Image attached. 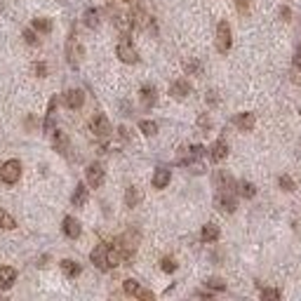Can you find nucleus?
<instances>
[{
    "instance_id": "obj_1",
    "label": "nucleus",
    "mask_w": 301,
    "mask_h": 301,
    "mask_svg": "<svg viewBox=\"0 0 301 301\" xmlns=\"http://www.w3.org/2000/svg\"><path fill=\"white\" fill-rule=\"evenodd\" d=\"M90 259H92V264L97 266L99 270H111L123 261V252H120L116 245L111 247V245H106V242H101V245H97L92 250Z\"/></svg>"
},
{
    "instance_id": "obj_2",
    "label": "nucleus",
    "mask_w": 301,
    "mask_h": 301,
    "mask_svg": "<svg viewBox=\"0 0 301 301\" xmlns=\"http://www.w3.org/2000/svg\"><path fill=\"white\" fill-rule=\"evenodd\" d=\"M116 54L123 64H136L139 62V52H136V47L132 45V40H127V36H123V40L118 43Z\"/></svg>"
},
{
    "instance_id": "obj_3",
    "label": "nucleus",
    "mask_w": 301,
    "mask_h": 301,
    "mask_svg": "<svg viewBox=\"0 0 301 301\" xmlns=\"http://www.w3.org/2000/svg\"><path fill=\"white\" fill-rule=\"evenodd\" d=\"M231 45H233L231 26H228V21H219V26H216V49H219L222 54H226L228 49H231Z\"/></svg>"
},
{
    "instance_id": "obj_4",
    "label": "nucleus",
    "mask_w": 301,
    "mask_h": 301,
    "mask_svg": "<svg viewBox=\"0 0 301 301\" xmlns=\"http://www.w3.org/2000/svg\"><path fill=\"white\" fill-rule=\"evenodd\" d=\"M19 177H21V162L19 160H7L5 165L0 167V179L5 184H17Z\"/></svg>"
},
{
    "instance_id": "obj_5",
    "label": "nucleus",
    "mask_w": 301,
    "mask_h": 301,
    "mask_svg": "<svg viewBox=\"0 0 301 301\" xmlns=\"http://www.w3.org/2000/svg\"><path fill=\"white\" fill-rule=\"evenodd\" d=\"M90 127H92V132H94V136H97V139H108V136H111V132H113L111 123H108V118H106L104 113H97V116L92 118Z\"/></svg>"
},
{
    "instance_id": "obj_6",
    "label": "nucleus",
    "mask_w": 301,
    "mask_h": 301,
    "mask_svg": "<svg viewBox=\"0 0 301 301\" xmlns=\"http://www.w3.org/2000/svg\"><path fill=\"white\" fill-rule=\"evenodd\" d=\"M214 184H216V188H219V193H238V181L228 172H216Z\"/></svg>"
},
{
    "instance_id": "obj_7",
    "label": "nucleus",
    "mask_w": 301,
    "mask_h": 301,
    "mask_svg": "<svg viewBox=\"0 0 301 301\" xmlns=\"http://www.w3.org/2000/svg\"><path fill=\"white\" fill-rule=\"evenodd\" d=\"M104 167L99 165V162H92V165H87L85 170V179H87V186H92V188H99V186L104 184Z\"/></svg>"
},
{
    "instance_id": "obj_8",
    "label": "nucleus",
    "mask_w": 301,
    "mask_h": 301,
    "mask_svg": "<svg viewBox=\"0 0 301 301\" xmlns=\"http://www.w3.org/2000/svg\"><path fill=\"white\" fill-rule=\"evenodd\" d=\"M123 289H125V294H129V296H136V299L153 301V292L144 289L142 285L136 283V280H125V283H123Z\"/></svg>"
},
{
    "instance_id": "obj_9",
    "label": "nucleus",
    "mask_w": 301,
    "mask_h": 301,
    "mask_svg": "<svg viewBox=\"0 0 301 301\" xmlns=\"http://www.w3.org/2000/svg\"><path fill=\"white\" fill-rule=\"evenodd\" d=\"M214 205H216V209H222L224 214H233L235 212V193H219L216 196V200H214Z\"/></svg>"
},
{
    "instance_id": "obj_10",
    "label": "nucleus",
    "mask_w": 301,
    "mask_h": 301,
    "mask_svg": "<svg viewBox=\"0 0 301 301\" xmlns=\"http://www.w3.org/2000/svg\"><path fill=\"white\" fill-rule=\"evenodd\" d=\"M66 57H68V62H71V66H78V64H80L83 47H80V43H78V38H75V36L68 38V43H66Z\"/></svg>"
},
{
    "instance_id": "obj_11",
    "label": "nucleus",
    "mask_w": 301,
    "mask_h": 301,
    "mask_svg": "<svg viewBox=\"0 0 301 301\" xmlns=\"http://www.w3.org/2000/svg\"><path fill=\"white\" fill-rule=\"evenodd\" d=\"M113 24H116V29L123 33V36H129V31L134 29V19H132V14L116 12V17H113Z\"/></svg>"
},
{
    "instance_id": "obj_12",
    "label": "nucleus",
    "mask_w": 301,
    "mask_h": 301,
    "mask_svg": "<svg viewBox=\"0 0 301 301\" xmlns=\"http://www.w3.org/2000/svg\"><path fill=\"white\" fill-rule=\"evenodd\" d=\"M62 231H64V235H66V238H71V240L80 238V233H83L80 222L75 219V216H66V219H64V222H62Z\"/></svg>"
},
{
    "instance_id": "obj_13",
    "label": "nucleus",
    "mask_w": 301,
    "mask_h": 301,
    "mask_svg": "<svg viewBox=\"0 0 301 301\" xmlns=\"http://www.w3.org/2000/svg\"><path fill=\"white\" fill-rule=\"evenodd\" d=\"M64 104H66L68 108H80V106L85 104V92H83V90H68V92L64 94Z\"/></svg>"
},
{
    "instance_id": "obj_14",
    "label": "nucleus",
    "mask_w": 301,
    "mask_h": 301,
    "mask_svg": "<svg viewBox=\"0 0 301 301\" xmlns=\"http://www.w3.org/2000/svg\"><path fill=\"white\" fill-rule=\"evenodd\" d=\"M14 283H17V270L12 266H0V287L10 289Z\"/></svg>"
},
{
    "instance_id": "obj_15",
    "label": "nucleus",
    "mask_w": 301,
    "mask_h": 301,
    "mask_svg": "<svg viewBox=\"0 0 301 301\" xmlns=\"http://www.w3.org/2000/svg\"><path fill=\"white\" fill-rule=\"evenodd\" d=\"M233 123L238 125V129H242V132H252L254 125H257V116H254V113H240V116H235Z\"/></svg>"
},
{
    "instance_id": "obj_16",
    "label": "nucleus",
    "mask_w": 301,
    "mask_h": 301,
    "mask_svg": "<svg viewBox=\"0 0 301 301\" xmlns=\"http://www.w3.org/2000/svg\"><path fill=\"white\" fill-rule=\"evenodd\" d=\"M226 155H228V144L224 142V139L212 144V148H209V158H212V162H222Z\"/></svg>"
},
{
    "instance_id": "obj_17",
    "label": "nucleus",
    "mask_w": 301,
    "mask_h": 301,
    "mask_svg": "<svg viewBox=\"0 0 301 301\" xmlns=\"http://www.w3.org/2000/svg\"><path fill=\"white\" fill-rule=\"evenodd\" d=\"M170 94L174 99H186L190 94V83L188 80H174L172 87H170Z\"/></svg>"
},
{
    "instance_id": "obj_18",
    "label": "nucleus",
    "mask_w": 301,
    "mask_h": 301,
    "mask_svg": "<svg viewBox=\"0 0 301 301\" xmlns=\"http://www.w3.org/2000/svg\"><path fill=\"white\" fill-rule=\"evenodd\" d=\"M170 179H172V172L167 167H158L153 174V188H165L170 184Z\"/></svg>"
},
{
    "instance_id": "obj_19",
    "label": "nucleus",
    "mask_w": 301,
    "mask_h": 301,
    "mask_svg": "<svg viewBox=\"0 0 301 301\" xmlns=\"http://www.w3.org/2000/svg\"><path fill=\"white\" fill-rule=\"evenodd\" d=\"M52 144H54V148H57V151H59L62 155L68 153V136L64 134V132L54 129V132H52Z\"/></svg>"
},
{
    "instance_id": "obj_20",
    "label": "nucleus",
    "mask_w": 301,
    "mask_h": 301,
    "mask_svg": "<svg viewBox=\"0 0 301 301\" xmlns=\"http://www.w3.org/2000/svg\"><path fill=\"white\" fill-rule=\"evenodd\" d=\"M200 240L203 242H216L219 240V226L216 224H205L200 231Z\"/></svg>"
},
{
    "instance_id": "obj_21",
    "label": "nucleus",
    "mask_w": 301,
    "mask_h": 301,
    "mask_svg": "<svg viewBox=\"0 0 301 301\" xmlns=\"http://www.w3.org/2000/svg\"><path fill=\"white\" fill-rule=\"evenodd\" d=\"M132 19H134V26H136V29H142V31L151 29V24H153V21H151V17H148L144 10H139V7H136L134 12H132Z\"/></svg>"
},
{
    "instance_id": "obj_22",
    "label": "nucleus",
    "mask_w": 301,
    "mask_h": 301,
    "mask_svg": "<svg viewBox=\"0 0 301 301\" xmlns=\"http://www.w3.org/2000/svg\"><path fill=\"white\" fill-rule=\"evenodd\" d=\"M139 94H142V104L146 106V108H148V106H153L155 101H158V92H155L153 85H144Z\"/></svg>"
},
{
    "instance_id": "obj_23",
    "label": "nucleus",
    "mask_w": 301,
    "mask_h": 301,
    "mask_svg": "<svg viewBox=\"0 0 301 301\" xmlns=\"http://www.w3.org/2000/svg\"><path fill=\"white\" fill-rule=\"evenodd\" d=\"M238 196L245 198V200H252L257 196V186L252 181H238Z\"/></svg>"
},
{
    "instance_id": "obj_24",
    "label": "nucleus",
    "mask_w": 301,
    "mask_h": 301,
    "mask_svg": "<svg viewBox=\"0 0 301 301\" xmlns=\"http://www.w3.org/2000/svg\"><path fill=\"white\" fill-rule=\"evenodd\" d=\"M71 203L75 205V207H83V205L87 203V186L85 184H78L73 190V196H71Z\"/></svg>"
},
{
    "instance_id": "obj_25",
    "label": "nucleus",
    "mask_w": 301,
    "mask_h": 301,
    "mask_svg": "<svg viewBox=\"0 0 301 301\" xmlns=\"http://www.w3.org/2000/svg\"><path fill=\"white\" fill-rule=\"evenodd\" d=\"M62 270H64V276H68V278H78L80 276V264L78 261H73V259H64L62 261Z\"/></svg>"
},
{
    "instance_id": "obj_26",
    "label": "nucleus",
    "mask_w": 301,
    "mask_h": 301,
    "mask_svg": "<svg viewBox=\"0 0 301 301\" xmlns=\"http://www.w3.org/2000/svg\"><path fill=\"white\" fill-rule=\"evenodd\" d=\"M101 12L99 10H94V7H90V10H85V14H83V19H85V26L87 29H97L99 21H101Z\"/></svg>"
},
{
    "instance_id": "obj_27",
    "label": "nucleus",
    "mask_w": 301,
    "mask_h": 301,
    "mask_svg": "<svg viewBox=\"0 0 301 301\" xmlns=\"http://www.w3.org/2000/svg\"><path fill=\"white\" fill-rule=\"evenodd\" d=\"M33 29H36L38 33H49V31H52V21H49V19H45V17L33 19Z\"/></svg>"
},
{
    "instance_id": "obj_28",
    "label": "nucleus",
    "mask_w": 301,
    "mask_h": 301,
    "mask_svg": "<svg viewBox=\"0 0 301 301\" xmlns=\"http://www.w3.org/2000/svg\"><path fill=\"white\" fill-rule=\"evenodd\" d=\"M139 129H142L146 136H153V134H158V123H153V120H142V123H139Z\"/></svg>"
},
{
    "instance_id": "obj_29",
    "label": "nucleus",
    "mask_w": 301,
    "mask_h": 301,
    "mask_svg": "<svg viewBox=\"0 0 301 301\" xmlns=\"http://www.w3.org/2000/svg\"><path fill=\"white\" fill-rule=\"evenodd\" d=\"M14 226H17L14 216H12V214H7L5 209L0 207V228H7V231H10V228H14Z\"/></svg>"
},
{
    "instance_id": "obj_30",
    "label": "nucleus",
    "mask_w": 301,
    "mask_h": 301,
    "mask_svg": "<svg viewBox=\"0 0 301 301\" xmlns=\"http://www.w3.org/2000/svg\"><path fill=\"white\" fill-rule=\"evenodd\" d=\"M125 203H127V207H136V203H139V190H136L134 186H129V188H127Z\"/></svg>"
},
{
    "instance_id": "obj_31",
    "label": "nucleus",
    "mask_w": 301,
    "mask_h": 301,
    "mask_svg": "<svg viewBox=\"0 0 301 301\" xmlns=\"http://www.w3.org/2000/svg\"><path fill=\"white\" fill-rule=\"evenodd\" d=\"M205 285H207V289H212V292H224V289H226V283H224L222 278H209Z\"/></svg>"
},
{
    "instance_id": "obj_32",
    "label": "nucleus",
    "mask_w": 301,
    "mask_h": 301,
    "mask_svg": "<svg viewBox=\"0 0 301 301\" xmlns=\"http://www.w3.org/2000/svg\"><path fill=\"white\" fill-rule=\"evenodd\" d=\"M261 299L264 301H273V299H280V289H276V287H266L264 292H261Z\"/></svg>"
},
{
    "instance_id": "obj_33",
    "label": "nucleus",
    "mask_w": 301,
    "mask_h": 301,
    "mask_svg": "<svg viewBox=\"0 0 301 301\" xmlns=\"http://www.w3.org/2000/svg\"><path fill=\"white\" fill-rule=\"evenodd\" d=\"M160 268L165 270V273H174V270H177V264H174V259L165 257L162 261H160Z\"/></svg>"
},
{
    "instance_id": "obj_34",
    "label": "nucleus",
    "mask_w": 301,
    "mask_h": 301,
    "mask_svg": "<svg viewBox=\"0 0 301 301\" xmlns=\"http://www.w3.org/2000/svg\"><path fill=\"white\" fill-rule=\"evenodd\" d=\"M235 7H238L240 14H247L250 12V0H235Z\"/></svg>"
},
{
    "instance_id": "obj_35",
    "label": "nucleus",
    "mask_w": 301,
    "mask_h": 301,
    "mask_svg": "<svg viewBox=\"0 0 301 301\" xmlns=\"http://www.w3.org/2000/svg\"><path fill=\"white\" fill-rule=\"evenodd\" d=\"M280 186H283V190H294V181L289 177H280Z\"/></svg>"
},
{
    "instance_id": "obj_36",
    "label": "nucleus",
    "mask_w": 301,
    "mask_h": 301,
    "mask_svg": "<svg viewBox=\"0 0 301 301\" xmlns=\"http://www.w3.org/2000/svg\"><path fill=\"white\" fill-rule=\"evenodd\" d=\"M24 40L29 45H38V38H36V33L33 31H24Z\"/></svg>"
},
{
    "instance_id": "obj_37",
    "label": "nucleus",
    "mask_w": 301,
    "mask_h": 301,
    "mask_svg": "<svg viewBox=\"0 0 301 301\" xmlns=\"http://www.w3.org/2000/svg\"><path fill=\"white\" fill-rule=\"evenodd\" d=\"M294 68H301V45L294 49Z\"/></svg>"
},
{
    "instance_id": "obj_38",
    "label": "nucleus",
    "mask_w": 301,
    "mask_h": 301,
    "mask_svg": "<svg viewBox=\"0 0 301 301\" xmlns=\"http://www.w3.org/2000/svg\"><path fill=\"white\" fill-rule=\"evenodd\" d=\"M198 125H200L203 129H209V118L207 116H200V118H198Z\"/></svg>"
},
{
    "instance_id": "obj_39",
    "label": "nucleus",
    "mask_w": 301,
    "mask_h": 301,
    "mask_svg": "<svg viewBox=\"0 0 301 301\" xmlns=\"http://www.w3.org/2000/svg\"><path fill=\"white\" fill-rule=\"evenodd\" d=\"M36 73L40 75V78H45V73H47V66H45V64H36Z\"/></svg>"
},
{
    "instance_id": "obj_40",
    "label": "nucleus",
    "mask_w": 301,
    "mask_h": 301,
    "mask_svg": "<svg viewBox=\"0 0 301 301\" xmlns=\"http://www.w3.org/2000/svg\"><path fill=\"white\" fill-rule=\"evenodd\" d=\"M280 14H283V19H289V17H292V12H289L287 7H283V10H280Z\"/></svg>"
},
{
    "instance_id": "obj_41",
    "label": "nucleus",
    "mask_w": 301,
    "mask_h": 301,
    "mask_svg": "<svg viewBox=\"0 0 301 301\" xmlns=\"http://www.w3.org/2000/svg\"><path fill=\"white\" fill-rule=\"evenodd\" d=\"M292 80H294L296 85H301V68H299V73H294V75H292Z\"/></svg>"
},
{
    "instance_id": "obj_42",
    "label": "nucleus",
    "mask_w": 301,
    "mask_h": 301,
    "mask_svg": "<svg viewBox=\"0 0 301 301\" xmlns=\"http://www.w3.org/2000/svg\"><path fill=\"white\" fill-rule=\"evenodd\" d=\"M123 3H127V5H134V7H136L139 3H142V0H123Z\"/></svg>"
},
{
    "instance_id": "obj_43",
    "label": "nucleus",
    "mask_w": 301,
    "mask_h": 301,
    "mask_svg": "<svg viewBox=\"0 0 301 301\" xmlns=\"http://www.w3.org/2000/svg\"><path fill=\"white\" fill-rule=\"evenodd\" d=\"M299 113H301V108H299Z\"/></svg>"
}]
</instances>
